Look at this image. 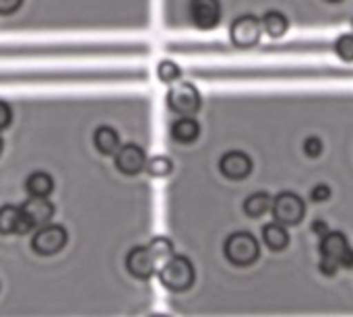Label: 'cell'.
<instances>
[{
    "label": "cell",
    "instance_id": "cell-28",
    "mask_svg": "<svg viewBox=\"0 0 353 317\" xmlns=\"http://www.w3.org/2000/svg\"><path fill=\"white\" fill-rule=\"evenodd\" d=\"M21 4H23V0H0V14H10V12L19 10Z\"/></svg>",
    "mask_w": 353,
    "mask_h": 317
},
{
    "label": "cell",
    "instance_id": "cell-10",
    "mask_svg": "<svg viewBox=\"0 0 353 317\" xmlns=\"http://www.w3.org/2000/svg\"><path fill=\"white\" fill-rule=\"evenodd\" d=\"M219 169L228 179L240 182L252 173V159L242 151H230L219 159Z\"/></svg>",
    "mask_w": 353,
    "mask_h": 317
},
{
    "label": "cell",
    "instance_id": "cell-8",
    "mask_svg": "<svg viewBox=\"0 0 353 317\" xmlns=\"http://www.w3.org/2000/svg\"><path fill=\"white\" fill-rule=\"evenodd\" d=\"M124 264H126L128 274H132L139 281H149L155 274V268H157V262H155V258H153V254L149 252L147 245L130 248V252L126 254Z\"/></svg>",
    "mask_w": 353,
    "mask_h": 317
},
{
    "label": "cell",
    "instance_id": "cell-29",
    "mask_svg": "<svg viewBox=\"0 0 353 317\" xmlns=\"http://www.w3.org/2000/svg\"><path fill=\"white\" fill-rule=\"evenodd\" d=\"M312 231L319 235V237H323L325 233H329V225L325 223V221H321V219H316L314 223H312Z\"/></svg>",
    "mask_w": 353,
    "mask_h": 317
},
{
    "label": "cell",
    "instance_id": "cell-26",
    "mask_svg": "<svg viewBox=\"0 0 353 317\" xmlns=\"http://www.w3.org/2000/svg\"><path fill=\"white\" fill-rule=\"evenodd\" d=\"M319 268H321V272H323L325 276H335V274H337V270L341 268V264H339V260H337V258L323 256V258H321Z\"/></svg>",
    "mask_w": 353,
    "mask_h": 317
},
{
    "label": "cell",
    "instance_id": "cell-3",
    "mask_svg": "<svg viewBox=\"0 0 353 317\" xmlns=\"http://www.w3.org/2000/svg\"><path fill=\"white\" fill-rule=\"evenodd\" d=\"M271 210L277 223L292 227V225L302 223V219L306 217V202L296 192H281L273 198Z\"/></svg>",
    "mask_w": 353,
    "mask_h": 317
},
{
    "label": "cell",
    "instance_id": "cell-20",
    "mask_svg": "<svg viewBox=\"0 0 353 317\" xmlns=\"http://www.w3.org/2000/svg\"><path fill=\"white\" fill-rule=\"evenodd\" d=\"M147 248H149V252L153 254L155 262H161V264L174 256V243H172V239H168V237H163V235L153 237V239L149 241Z\"/></svg>",
    "mask_w": 353,
    "mask_h": 317
},
{
    "label": "cell",
    "instance_id": "cell-13",
    "mask_svg": "<svg viewBox=\"0 0 353 317\" xmlns=\"http://www.w3.org/2000/svg\"><path fill=\"white\" fill-rule=\"evenodd\" d=\"M201 134V126L192 116H180L174 124H172V136L176 142L182 144H190L199 138Z\"/></svg>",
    "mask_w": 353,
    "mask_h": 317
},
{
    "label": "cell",
    "instance_id": "cell-22",
    "mask_svg": "<svg viewBox=\"0 0 353 317\" xmlns=\"http://www.w3.org/2000/svg\"><path fill=\"white\" fill-rule=\"evenodd\" d=\"M157 76H159V80H161V83L174 85V83H178V80H180V76H182V68H180L176 62H172V60H161V62L157 64Z\"/></svg>",
    "mask_w": 353,
    "mask_h": 317
},
{
    "label": "cell",
    "instance_id": "cell-4",
    "mask_svg": "<svg viewBox=\"0 0 353 317\" xmlns=\"http://www.w3.org/2000/svg\"><path fill=\"white\" fill-rule=\"evenodd\" d=\"M165 101L178 116H194L201 109V93L192 83H174L165 95Z\"/></svg>",
    "mask_w": 353,
    "mask_h": 317
},
{
    "label": "cell",
    "instance_id": "cell-24",
    "mask_svg": "<svg viewBox=\"0 0 353 317\" xmlns=\"http://www.w3.org/2000/svg\"><path fill=\"white\" fill-rule=\"evenodd\" d=\"M331 196H333V190H331V186H327V184H319V186H314L312 192H310V200L316 202V204L327 202Z\"/></svg>",
    "mask_w": 353,
    "mask_h": 317
},
{
    "label": "cell",
    "instance_id": "cell-32",
    "mask_svg": "<svg viewBox=\"0 0 353 317\" xmlns=\"http://www.w3.org/2000/svg\"><path fill=\"white\" fill-rule=\"evenodd\" d=\"M329 2H341V0H329Z\"/></svg>",
    "mask_w": 353,
    "mask_h": 317
},
{
    "label": "cell",
    "instance_id": "cell-11",
    "mask_svg": "<svg viewBox=\"0 0 353 317\" xmlns=\"http://www.w3.org/2000/svg\"><path fill=\"white\" fill-rule=\"evenodd\" d=\"M21 210H23V217L29 223V227H41L52 221L56 208L48 200V196H29V200L23 202Z\"/></svg>",
    "mask_w": 353,
    "mask_h": 317
},
{
    "label": "cell",
    "instance_id": "cell-15",
    "mask_svg": "<svg viewBox=\"0 0 353 317\" xmlns=\"http://www.w3.org/2000/svg\"><path fill=\"white\" fill-rule=\"evenodd\" d=\"M93 144L101 155H116L120 149V134L112 126H99L93 132Z\"/></svg>",
    "mask_w": 353,
    "mask_h": 317
},
{
    "label": "cell",
    "instance_id": "cell-9",
    "mask_svg": "<svg viewBox=\"0 0 353 317\" xmlns=\"http://www.w3.org/2000/svg\"><path fill=\"white\" fill-rule=\"evenodd\" d=\"M114 163H116V169L120 173H124V175H137L147 165V153L143 151V146H139L134 142H128V144H122L116 151Z\"/></svg>",
    "mask_w": 353,
    "mask_h": 317
},
{
    "label": "cell",
    "instance_id": "cell-14",
    "mask_svg": "<svg viewBox=\"0 0 353 317\" xmlns=\"http://www.w3.org/2000/svg\"><path fill=\"white\" fill-rule=\"evenodd\" d=\"M263 241L271 252H281L290 245V233L281 223H269L263 227Z\"/></svg>",
    "mask_w": 353,
    "mask_h": 317
},
{
    "label": "cell",
    "instance_id": "cell-16",
    "mask_svg": "<svg viewBox=\"0 0 353 317\" xmlns=\"http://www.w3.org/2000/svg\"><path fill=\"white\" fill-rule=\"evenodd\" d=\"M347 250H350V243L341 231H329L321 237V256H329V258L339 260Z\"/></svg>",
    "mask_w": 353,
    "mask_h": 317
},
{
    "label": "cell",
    "instance_id": "cell-18",
    "mask_svg": "<svg viewBox=\"0 0 353 317\" xmlns=\"http://www.w3.org/2000/svg\"><path fill=\"white\" fill-rule=\"evenodd\" d=\"M273 206V198L267 192H254L244 200V212L250 219H261L265 217Z\"/></svg>",
    "mask_w": 353,
    "mask_h": 317
},
{
    "label": "cell",
    "instance_id": "cell-2",
    "mask_svg": "<svg viewBox=\"0 0 353 317\" xmlns=\"http://www.w3.org/2000/svg\"><path fill=\"white\" fill-rule=\"evenodd\" d=\"M223 254H225L230 264H234L238 268H248L259 260L261 248H259V241L252 233L240 231V233H232L225 239Z\"/></svg>",
    "mask_w": 353,
    "mask_h": 317
},
{
    "label": "cell",
    "instance_id": "cell-1",
    "mask_svg": "<svg viewBox=\"0 0 353 317\" xmlns=\"http://www.w3.org/2000/svg\"><path fill=\"white\" fill-rule=\"evenodd\" d=\"M157 276L168 291L182 293L188 291L194 283V266L186 256H172L161 264Z\"/></svg>",
    "mask_w": 353,
    "mask_h": 317
},
{
    "label": "cell",
    "instance_id": "cell-33",
    "mask_svg": "<svg viewBox=\"0 0 353 317\" xmlns=\"http://www.w3.org/2000/svg\"><path fill=\"white\" fill-rule=\"evenodd\" d=\"M352 25H353V19H352Z\"/></svg>",
    "mask_w": 353,
    "mask_h": 317
},
{
    "label": "cell",
    "instance_id": "cell-31",
    "mask_svg": "<svg viewBox=\"0 0 353 317\" xmlns=\"http://www.w3.org/2000/svg\"><path fill=\"white\" fill-rule=\"evenodd\" d=\"M2 149H4V140H2V136H0V155H2Z\"/></svg>",
    "mask_w": 353,
    "mask_h": 317
},
{
    "label": "cell",
    "instance_id": "cell-17",
    "mask_svg": "<svg viewBox=\"0 0 353 317\" xmlns=\"http://www.w3.org/2000/svg\"><path fill=\"white\" fill-rule=\"evenodd\" d=\"M263 23V31L269 37H283L290 29V19L281 12V10H267L261 19Z\"/></svg>",
    "mask_w": 353,
    "mask_h": 317
},
{
    "label": "cell",
    "instance_id": "cell-30",
    "mask_svg": "<svg viewBox=\"0 0 353 317\" xmlns=\"http://www.w3.org/2000/svg\"><path fill=\"white\" fill-rule=\"evenodd\" d=\"M339 264H341V268H353V250L350 248L341 258H339Z\"/></svg>",
    "mask_w": 353,
    "mask_h": 317
},
{
    "label": "cell",
    "instance_id": "cell-5",
    "mask_svg": "<svg viewBox=\"0 0 353 317\" xmlns=\"http://www.w3.org/2000/svg\"><path fill=\"white\" fill-rule=\"evenodd\" d=\"M66 243H68V233L62 225L46 223L31 237V248L39 256H54L60 250H64Z\"/></svg>",
    "mask_w": 353,
    "mask_h": 317
},
{
    "label": "cell",
    "instance_id": "cell-12",
    "mask_svg": "<svg viewBox=\"0 0 353 317\" xmlns=\"http://www.w3.org/2000/svg\"><path fill=\"white\" fill-rule=\"evenodd\" d=\"M31 229L29 223L23 217L21 206L14 204H4L0 206V233L2 235H12V233H23Z\"/></svg>",
    "mask_w": 353,
    "mask_h": 317
},
{
    "label": "cell",
    "instance_id": "cell-21",
    "mask_svg": "<svg viewBox=\"0 0 353 317\" xmlns=\"http://www.w3.org/2000/svg\"><path fill=\"white\" fill-rule=\"evenodd\" d=\"M145 169H147V173H149L151 177H168V175L174 171V163H172V159L165 157V155H155V157H151V159L147 161Z\"/></svg>",
    "mask_w": 353,
    "mask_h": 317
},
{
    "label": "cell",
    "instance_id": "cell-6",
    "mask_svg": "<svg viewBox=\"0 0 353 317\" xmlns=\"http://www.w3.org/2000/svg\"><path fill=\"white\" fill-rule=\"evenodd\" d=\"M263 35V23L254 14H240L230 25V39L236 47L248 50L259 43Z\"/></svg>",
    "mask_w": 353,
    "mask_h": 317
},
{
    "label": "cell",
    "instance_id": "cell-25",
    "mask_svg": "<svg viewBox=\"0 0 353 317\" xmlns=\"http://www.w3.org/2000/svg\"><path fill=\"white\" fill-rule=\"evenodd\" d=\"M323 149H325V144H323V140L319 138V136H308L306 140H304V153L308 155V157H319L321 153H323Z\"/></svg>",
    "mask_w": 353,
    "mask_h": 317
},
{
    "label": "cell",
    "instance_id": "cell-23",
    "mask_svg": "<svg viewBox=\"0 0 353 317\" xmlns=\"http://www.w3.org/2000/svg\"><path fill=\"white\" fill-rule=\"evenodd\" d=\"M335 54L343 60V62H353V35L352 33H343L337 37L335 41Z\"/></svg>",
    "mask_w": 353,
    "mask_h": 317
},
{
    "label": "cell",
    "instance_id": "cell-7",
    "mask_svg": "<svg viewBox=\"0 0 353 317\" xmlns=\"http://www.w3.org/2000/svg\"><path fill=\"white\" fill-rule=\"evenodd\" d=\"M188 12H190V21L194 23V27L203 31L215 29L223 14L219 0H190Z\"/></svg>",
    "mask_w": 353,
    "mask_h": 317
},
{
    "label": "cell",
    "instance_id": "cell-27",
    "mask_svg": "<svg viewBox=\"0 0 353 317\" xmlns=\"http://www.w3.org/2000/svg\"><path fill=\"white\" fill-rule=\"evenodd\" d=\"M10 120H12V109H10V105H8L6 101L0 99V130H4V128L10 124Z\"/></svg>",
    "mask_w": 353,
    "mask_h": 317
},
{
    "label": "cell",
    "instance_id": "cell-19",
    "mask_svg": "<svg viewBox=\"0 0 353 317\" xmlns=\"http://www.w3.org/2000/svg\"><path fill=\"white\" fill-rule=\"evenodd\" d=\"M25 190L29 192V196H50L54 190V179L46 171H33L25 179Z\"/></svg>",
    "mask_w": 353,
    "mask_h": 317
}]
</instances>
